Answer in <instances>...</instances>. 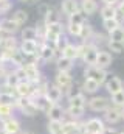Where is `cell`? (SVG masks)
Returning <instances> with one entry per match:
<instances>
[{
    "mask_svg": "<svg viewBox=\"0 0 124 134\" xmlns=\"http://www.w3.org/2000/svg\"><path fill=\"white\" fill-rule=\"evenodd\" d=\"M106 123L99 117H90L82 123V134H102Z\"/></svg>",
    "mask_w": 124,
    "mask_h": 134,
    "instance_id": "1",
    "label": "cell"
},
{
    "mask_svg": "<svg viewBox=\"0 0 124 134\" xmlns=\"http://www.w3.org/2000/svg\"><path fill=\"white\" fill-rule=\"evenodd\" d=\"M16 109L20 111V112H22L23 115H27V117H34V115H37V112H39L37 108L34 106L31 97H17Z\"/></svg>",
    "mask_w": 124,
    "mask_h": 134,
    "instance_id": "2",
    "label": "cell"
},
{
    "mask_svg": "<svg viewBox=\"0 0 124 134\" xmlns=\"http://www.w3.org/2000/svg\"><path fill=\"white\" fill-rule=\"evenodd\" d=\"M22 67H23L25 80H27V81H30V83H33V84H37L39 81L44 80V78H42V72H40V69H39V66H37L36 63L27 61Z\"/></svg>",
    "mask_w": 124,
    "mask_h": 134,
    "instance_id": "3",
    "label": "cell"
},
{
    "mask_svg": "<svg viewBox=\"0 0 124 134\" xmlns=\"http://www.w3.org/2000/svg\"><path fill=\"white\" fill-rule=\"evenodd\" d=\"M87 106H89V109L93 111V112H106L112 106V103H110V100L107 97L95 95V97L87 100Z\"/></svg>",
    "mask_w": 124,
    "mask_h": 134,
    "instance_id": "4",
    "label": "cell"
},
{
    "mask_svg": "<svg viewBox=\"0 0 124 134\" xmlns=\"http://www.w3.org/2000/svg\"><path fill=\"white\" fill-rule=\"evenodd\" d=\"M84 76L96 81L99 86H102L107 81V72L104 69H99L98 66H87L85 70H84Z\"/></svg>",
    "mask_w": 124,
    "mask_h": 134,
    "instance_id": "5",
    "label": "cell"
},
{
    "mask_svg": "<svg viewBox=\"0 0 124 134\" xmlns=\"http://www.w3.org/2000/svg\"><path fill=\"white\" fill-rule=\"evenodd\" d=\"M84 44H85V42H84ZM98 53H99L98 45L87 42V44H85V47H84V53H82V58H81V59L84 61V64H85V66H95V64H96Z\"/></svg>",
    "mask_w": 124,
    "mask_h": 134,
    "instance_id": "6",
    "label": "cell"
},
{
    "mask_svg": "<svg viewBox=\"0 0 124 134\" xmlns=\"http://www.w3.org/2000/svg\"><path fill=\"white\" fill-rule=\"evenodd\" d=\"M102 120L106 125L112 126V125H116L123 120V115H121V108H115V106H110L104 114H102Z\"/></svg>",
    "mask_w": 124,
    "mask_h": 134,
    "instance_id": "7",
    "label": "cell"
},
{
    "mask_svg": "<svg viewBox=\"0 0 124 134\" xmlns=\"http://www.w3.org/2000/svg\"><path fill=\"white\" fill-rule=\"evenodd\" d=\"M0 130H3L6 134H20L22 125H20V122L13 115V117L5 119V120L0 122Z\"/></svg>",
    "mask_w": 124,
    "mask_h": 134,
    "instance_id": "8",
    "label": "cell"
},
{
    "mask_svg": "<svg viewBox=\"0 0 124 134\" xmlns=\"http://www.w3.org/2000/svg\"><path fill=\"white\" fill-rule=\"evenodd\" d=\"M73 76L70 75V72H58V75H56V78H54V84L62 89V92H64V95H65V92L73 86Z\"/></svg>",
    "mask_w": 124,
    "mask_h": 134,
    "instance_id": "9",
    "label": "cell"
},
{
    "mask_svg": "<svg viewBox=\"0 0 124 134\" xmlns=\"http://www.w3.org/2000/svg\"><path fill=\"white\" fill-rule=\"evenodd\" d=\"M56 53H58V52H56V48H54V47H51V45H48V44L42 42V44H40V47H39L37 59H40L42 63H50V61H53V59H54Z\"/></svg>",
    "mask_w": 124,
    "mask_h": 134,
    "instance_id": "10",
    "label": "cell"
},
{
    "mask_svg": "<svg viewBox=\"0 0 124 134\" xmlns=\"http://www.w3.org/2000/svg\"><path fill=\"white\" fill-rule=\"evenodd\" d=\"M19 42L14 36L11 34H3L0 39V52H14L19 48Z\"/></svg>",
    "mask_w": 124,
    "mask_h": 134,
    "instance_id": "11",
    "label": "cell"
},
{
    "mask_svg": "<svg viewBox=\"0 0 124 134\" xmlns=\"http://www.w3.org/2000/svg\"><path fill=\"white\" fill-rule=\"evenodd\" d=\"M39 47H40V44H39L37 41H22L20 45H19L20 52H22L25 56H37Z\"/></svg>",
    "mask_w": 124,
    "mask_h": 134,
    "instance_id": "12",
    "label": "cell"
},
{
    "mask_svg": "<svg viewBox=\"0 0 124 134\" xmlns=\"http://www.w3.org/2000/svg\"><path fill=\"white\" fill-rule=\"evenodd\" d=\"M16 95L17 97H33L34 95V84L23 80L16 86Z\"/></svg>",
    "mask_w": 124,
    "mask_h": 134,
    "instance_id": "13",
    "label": "cell"
},
{
    "mask_svg": "<svg viewBox=\"0 0 124 134\" xmlns=\"http://www.w3.org/2000/svg\"><path fill=\"white\" fill-rule=\"evenodd\" d=\"M33 103L37 108V111L39 112H44V114H48V111L53 108V103L48 100L45 95H34L33 97Z\"/></svg>",
    "mask_w": 124,
    "mask_h": 134,
    "instance_id": "14",
    "label": "cell"
},
{
    "mask_svg": "<svg viewBox=\"0 0 124 134\" xmlns=\"http://www.w3.org/2000/svg\"><path fill=\"white\" fill-rule=\"evenodd\" d=\"M45 97L51 101L53 104H58L62 100V97H64V92H62V89H59L56 84H48V87L45 91Z\"/></svg>",
    "mask_w": 124,
    "mask_h": 134,
    "instance_id": "15",
    "label": "cell"
},
{
    "mask_svg": "<svg viewBox=\"0 0 124 134\" xmlns=\"http://www.w3.org/2000/svg\"><path fill=\"white\" fill-rule=\"evenodd\" d=\"M48 120L50 122H64L65 120V108L58 104H53V108L48 111Z\"/></svg>",
    "mask_w": 124,
    "mask_h": 134,
    "instance_id": "16",
    "label": "cell"
},
{
    "mask_svg": "<svg viewBox=\"0 0 124 134\" xmlns=\"http://www.w3.org/2000/svg\"><path fill=\"white\" fill-rule=\"evenodd\" d=\"M61 11L67 16V17H70L71 14H75V13L81 11V5L78 3V0H62Z\"/></svg>",
    "mask_w": 124,
    "mask_h": 134,
    "instance_id": "17",
    "label": "cell"
},
{
    "mask_svg": "<svg viewBox=\"0 0 124 134\" xmlns=\"http://www.w3.org/2000/svg\"><path fill=\"white\" fill-rule=\"evenodd\" d=\"M19 30H20V27H19L13 19H2V20H0V31L3 34H11V36H14Z\"/></svg>",
    "mask_w": 124,
    "mask_h": 134,
    "instance_id": "18",
    "label": "cell"
},
{
    "mask_svg": "<svg viewBox=\"0 0 124 134\" xmlns=\"http://www.w3.org/2000/svg\"><path fill=\"white\" fill-rule=\"evenodd\" d=\"M106 91L110 94V95H113V94H116V92H120L121 89H124V84L123 81L118 78V76H110L106 83Z\"/></svg>",
    "mask_w": 124,
    "mask_h": 134,
    "instance_id": "19",
    "label": "cell"
},
{
    "mask_svg": "<svg viewBox=\"0 0 124 134\" xmlns=\"http://www.w3.org/2000/svg\"><path fill=\"white\" fill-rule=\"evenodd\" d=\"M112 61H113V58H112V55H110V52H106V50H99V53H98V58H96V64L95 66H98L99 69H107V67L112 66Z\"/></svg>",
    "mask_w": 124,
    "mask_h": 134,
    "instance_id": "20",
    "label": "cell"
},
{
    "mask_svg": "<svg viewBox=\"0 0 124 134\" xmlns=\"http://www.w3.org/2000/svg\"><path fill=\"white\" fill-rule=\"evenodd\" d=\"M61 56H64V58H68V59H71V61L78 59V45H75V44L68 42V44L62 48Z\"/></svg>",
    "mask_w": 124,
    "mask_h": 134,
    "instance_id": "21",
    "label": "cell"
},
{
    "mask_svg": "<svg viewBox=\"0 0 124 134\" xmlns=\"http://www.w3.org/2000/svg\"><path fill=\"white\" fill-rule=\"evenodd\" d=\"M81 11L87 16H92L98 11V3L96 0H82L81 2Z\"/></svg>",
    "mask_w": 124,
    "mask_h": 134,
    "instance_id": "22",
    "label": "cell"
},
{
    "mask_svg": "<svg viewBox=\"0 0 124 134\" xmlns=\"http://www.w3.org/2000/svg\"><path fill=\"white\" fill-rule=\"evenodd\" d=\"M82 92L84 94H89V95H93V94H96L98 91H99V84L96 83V81H93V80H89V78H85L84 80V83H82Z\"/></svg>",
    "mask_w": 124,
    "mask_h": 134,
    "instance_id": "23",
    "label": "cell"
},
{
    "mask_svg": "<svg viewBox=\"0 0 124 134\" xmlns=\"http://www.w3.org/2000/svg\"><path fill=\"white\" fill-rule=\"evenodd\" d=\"M75 61L68 59V58H64V56H59L56 59V67H58V72H70L73 69V64Z\"/></svg>",
    "mask_w": 124,
    "mask_h": 134,
    "instance_id": "24",
    "label": "cell"
},
{
    "mask_svg": "<svg viewBox=\"0 0 124 134\" xmlns=\"http://www.w3.org/2000/svg\"><path fill=\"white\" fill-rule=\"evenodd\" d=\"M99 13H101V17H102V20H106V19H115V17H118L116 6H109V5H104V6L99 9Z\"/></svg>",
    "mask_w": 124,
    "mask_h": 134,
    "instance_id": "25",
    "label": "cell"
},
{
    "mask_svg": "<svg viewBox=\"0 0 124 134\" xmlns=\"http://www.w3.org/2000/svg\"><path fill=\"white\" fill-rule=\"evenodd\" d=\"M68 106H75V108H87V97L85 94H79L73 98H68Z\"/></svg>",
    "mask_w": 124,
    "mask_h": 134,
    "instance_id": "26",
    "label": "cell"
},
{
    "mask_svg": "<svg viewBox=\"0 0 124 134\" xmlns=\"http://www.w3.org/2000/svg\"><path fill=\"white\" fill-rule=\"evenodd\" d=\"M22 41H37V31H36V27H25L22 31Z\"/></svg>",
    "mask_w": 124,
    "mask_h": 134,
    "instance_id": "27",
    "label": "cell"
},
{
    "mask_svg": "<svg viewBox=\"0 0 124 134\" xmlns=\"http://www.w3.org/2000/svg\"><path fill=\"white\" fill-rule=\"evenodd\" d=\"M47 130H48V134H65L64 122H48Z\"/></svg>",
    "mask_w": 124,
    "mask_h": 134,
    "instance_id": "28",
    "label": "cell"
},
{
    "mask_svg": "<svg viewBox=\"0 0 124 134\" xmlns=\"http://www.w3.org/2000/svg\"><path fill=\"white\" fill-rule=\"evenodd\" d=\"M19 27H22V25H25V22L28 20V13L27 11H23V9H17L14 14H13V17H11Z\"/></svg>",
    "mask_w": 124,
    "mask_h": 134,
    "instance_id": "29",
    "label": "cell"
},
{
    "mask_svg": "<svg viewBox=\"0 0 124 134\" xmlns=\"http://www.w3.org/2000/svg\"><path fill=\"white\" fill-rule=\"evenodd\" d=\"M14 111H16L14 106H11V104H2L0 103V122L5 120V119L13 117L14 115Z\"/></svg>",
    "mask_w": 124,
    "mask_h": 134,
    "instance_id": "30",
    "label": "cell"
},
{
    "mask_svg": "<svg viewBox=\"0 0 124 134\" xmlns=\"http://www.w3.org/2000/svg\"><path fill=\"white\" fill-rule=\"evenodd\" d=\"M110 103H112V106L123 109L124 108V89H121L120 92H116L113 95H110Z\"/></svg>",
    "mask_w": 124,
    "mask_h": 134,
    "instance_id": "31",
    "label": "cell"
},
{
    "mask_svg": "<svg viewBox=\"0 0 124 134\" xmlns=\"http://www.w3.org/2000/svg\"><path fill=\"white\" fill-rule=\"evenodd\" d=\"M102 27H104V30L107 33H112L113 30H116L118 27H121V24H120L118 17H115V19H106V20H102Z\"/></svg>",
    "mask_w": 124,
    "mask_h": 134,
    "instance_id": "32",
    "label": "cell"
},
{
    "mask_svg": "<svg viewBox=\"0 0 124 134\" xmlns=\"http://www.w3.org/2000/svg\"><path fill=\"white\" fill-rule=\"evenodd\" d=\"M93 34H95V33H93L92 25H90V24H84V25H82V28H81V34H79V37L87 44V41L90 42V39L93 37Z\"/></svg>",
    "mask_w": 124,
    "mask_h": 134,
    "instance_id": "33",
    "label": "cell"
},
{
    "mask_svg": "<svg viewBox=\"0 0 124 134\" xmlns=\"http://www.w3.org/2000/svg\"><path fill=\"white\" fill-rule=\"evenodd\" d=\"M68 24H75V25H84L85 24V14L82 11H78L75 14H71L68 17Z\"/></svg>",
    "mask_w": 124,
    "mask_h": 134,
    "instance_id": "34",
    "label": "cell"
},
{
    "mask_svg": "<svg viewBox=\"0 0 124 134\" xmlns=\"http://www.w3.org/2000/svg\"><path fill=\"white\" fill-rule=\"evenodd\" d=\"M56 22H61L59 14H58L54 9H50V11L45 14V17H44V24H45V25H51V24H56Z\"/></svg>",
    "mask_w": 124,
    "mask_h": 134,
    "instance_id": "35",
    "label": "cell"
},
{
    "mask_svg": "<svg viewBox=\"0 0 124 134\" xmlns=\"http://www.w3.org/2000/svg\"><path fill=\"white\" fill-rule=\"evenodd\" d=\"M109 41L124 42V27H118L116 30H113L112 33H109Z\"/></svg>",
    "mask_w": 124,
    "mask_h": 134,
    "instance_id": "36",
    "label": "cell"
},
{
    "mask_svg": "<svg viewBox=\"0 0 124 134\" xmlns=\"http://www.w3.org/2000/svg\"><path fill=\"white\" fill-rule=\"evenodd\" d=\"M16 101H17L16 94H0V103L2 104H11L16 108Z\"/></svg>",
    "mask_w": 124,
    "mask_h": 134,
    "instance_id": "37",
    "label": "cell"
},
{
    "mask_svg": "<svg viewBox=\"0 0 124 134\" xmlns=\"http://www.w3.org/2000/svg\"><path fill=\"white\" fill-rule=\"evenodd\" d=\"M107 47L113 53H124V42H115V41H107Z\"/></svg>",
    "mask_w": 124,
    "mask_h": 134,
    "instance_id": "38",
    "label": "cell"
},
{
    "mask_svg": "<svg viewBox=\"0 0 124 134\" xmlns=\"http://www.w3.org/2000/svg\"><path fill=\"white\" fill-rule=\"evenodd\" d=\"M2 81H3L5 84H8V86L14 87V89H16V86H17V84L20 83V80L17 78V75H16V73H9V75H6V76H5V78L2 80Z\"/></svg>",
    "mask_w": 124,
    "mask_h": 134,
    "instance_id": "39",
    "label": "cell"
},
{
    "mask_svg": "<svg viewBox=\"0 0 124 134\" xmlns=\"http://www.w3.org/2000/svg\"><path fill=\"white\" fill-rule=\"evenodd\" d=\"M81 28H82V25H75V24H67V27H65L67 33L70 34V36H75V37H79Z\"/></svg>",
    "mask_w": 124,
    "mask_h": 134,
    "instance_id": "40",
    "label": "cell"
},
{
    "mask_svg": "<svg viewBox=\"0 0 124 134\" xmlns=\"http://www.w3.org/2000/svg\"><path fill=\"white\" fill-rule=\"evenodd\" d=\"M79 94H82V87L78 86V84H75V83H73V86L65 92L67 98H73V97H76V95H79Z\"/></svg>",
    "mask_w": 124,
    "mask_h": 134,
    "instance_id": "41",
    "label": "cell"
},
{
    "mask_svg": "<svg viewBox=\"0 0 124 134\" xmlns=\"http://www.w3.org/2000/svg\"><path fill=\"white\" fill-rule=\"evenodd\" d=\"M11 6H13V3L9 0H0V14L8 13L11 9Z\"/></svg>",
    "mask_w": 124,
    "mask_h": 134,
    "instance_id": "42",
    "label": "cell"
},
{
    "mask_svg": "<svg viewBox=\"0 0 124 134\" xmlns=\"http://www.w3.org/2000/svg\"><path fill=\"white\" fill-rule=\"evenodd\" d=\"M102 134H121V130H116L115 126H106Z\"/></svg>",
    "mask_w": 124,
    "mask_h": 134,
    "instance_id": "43",
    "label": "cell"
},
{
    "mask_svg": "<svg viewBox=\"0 0 124 134\" xmlns=\"http://www.w3.org/2000/svg\"><path fill=\"white\" fill-rule=\"evenodd\" d=\"M116 13H118V14L124 19V0H121V2L116 5Z\"/></svg>",
    "mask_w": 124,
    "mask_h": 134,
    "instance_id": "44",
    "label": "cell"
},
{
    "mask_svg": "<svg viewBox=\"0 0 124 134\" xmlns=\"http://www.w3.org/2000/svg\"><path fill=\"white\" fill-rule=\"evenodd\" d=\"M50 9H51V8H50L48 5H40V6H39V13H40V14H42L44 17H45V14H47V13H48Z\"/></svg>",
    "mask_w": 124,
    "mask_h": 134,
    "instance_id": "45",
    "label": "cell"
},
{
    "mask_svg": "<svg viewBox=\"0 0 124 134\" xmlns=\"http://www.w3.org/2000/svg\"><path fill=\"white\" fill-rule=\"evenodd\" d=\"M120 2H121V0H102V3H104V5H109V6H116Z\"/></svg>",
    "mask_w": 124,
    "mask_h": 134,
    "instance_id": "46",
    "label": "cell"
},
{
    "mask_svg": "<svg viewBox=\"0 0 124 134\" xmlns=\"http://www.w3.org/2000/svg\"><path fill=\"white\" fill-rule=\"evenodd\" d=\"M20 134H34V133H31V131H20Z\"/></svg>",
    "mask_w": 124,
    "mask_h": 134,
    "instance_id": "47",
    "label": "cell"
},
{
    "mask_svg": "<svg viewBox=\"0 0 124 134\" xmlns=\"http://www.w3.org/2000/svg\"><path fill=\"white\" fill-rule=\"evenodd\" d=\"M22 2H27V3H33L34 0H22Z\"/></svg>",
    "mask_w": 124,
    "mask_h": 134,
    "instance_id": "48",
    "label": "cell"
},
{
    "mask_svg": "<svg viewBox=\"0 0 124 134\" xmlns=\"http://www.w3.org/2000/svg\"><path fill=\"white\" fill-rule=\"evenodd\" d=\"M121 115H123V120H124V108L121 109Z\"/></svg>",
    "mask_w": 124,
    "mask_h": 134,
    "instance_id": "49",
    "label": "cell"
},
{
    "mask_svg": "<svg viewBox=\"0 0 124 134\" xmlns=\"http://www.w3.org/2000/svg\"><path fill=\"white\" fill-rule=\"evenodd\" d=\"M0 134H6V133H5V131H3V130H0Z\"/></svg>",
    "mask_w": 124,
    "mask_h": 134,
    "instance_id": "50",
    "label": "cell"
},
{
    "mask_svg": "<svg viewBox=\"0 0 124 134\" xmlns=\"http://www.w3.org/2000/svg\"><path fill=\"white\" fill-rule=\"evenodd\" d=\"M2 36H3V33H2V31H0V39H2Z\"/></svg>",
    "mask_w": 124,
    "mask_h": 134,
    "instance_id": "51",
    "label": "cell"
},
{
    "mask_svg": "<svg viewBox=\"0 0 124 134\" xmlns=\"http://www.w3.org/2000/svg\"><path fill=\"white\" fill-rule=\"evenodd\" d=\"M121 134H124V128H123V130H121Z\"/></svg>",
    "mask_w": 124,
    "mask_h": 134,
    "instance_id": "52",
    "label": "cell"
}]
</instances>
